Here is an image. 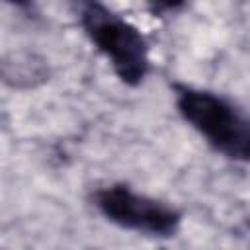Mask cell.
<instances>
[{
  "instance_id": "cell-4",
  "label": "cell",
  "mask_w": 250,
  "mask_h": 250,
  "mask_svg": "<svg viewBox=\"0 0 250 250\" xmlns=\"http://www.w3.org/2000/svg\"><path fill=\"white\" fill-rule=\"evenodd\" d=\"M49 78L45 59L29 51H12L2 59V80L12 88H35Z\"/></svg>"
},
{
  "instance_id": "cell-3",
  "label": "cell",
  "mask_w": 250,
  "mask_h": 250,
  "mask_svg": "<svg viewBox=\"0 0 250 250\" xmlns=\"http://www.w3.org/2000/svg\"><path fill=\"white\" fill-rule=\"evenodd\" d=\"M92 201L109 223L139 234L170 238L182 225V213L174 205L139 193L127 184L100 188L94 191Z\"/></svg>"
},
{
  "instance_id": "cell-1",
  "label": "cell",
  "mask_w": 250,
  "mask_h": 250,
  "mask_svg": "<svg viewBox=\"0 0 250 250\" xmlns=\"http://www.w3.org/2000/svg\"><path fill=\"white\" fill-rule=\"evenodd\" d=\"M174 100L182 119L213 150L234 162H250V113L217 92L189 84L176 82Z\"/></svg>"
},
{
  "instance_id": "cell-2",
  "label": "cell",
  "mask_w": 250,
  "mask_h": 250,
  "mask_svg": "<svg viewBox=\"0 0 250 250\" xmlns=\"http://www.w3.org/2000/svg\"><path fill=\"white\" fill-rule=\"evenodd\" d=\"M78 21L84 35L105 57L123 84H143L150 70V57L148 43L139 27L100 2L80 4Z\"/></svg>"
}]
</instances>
